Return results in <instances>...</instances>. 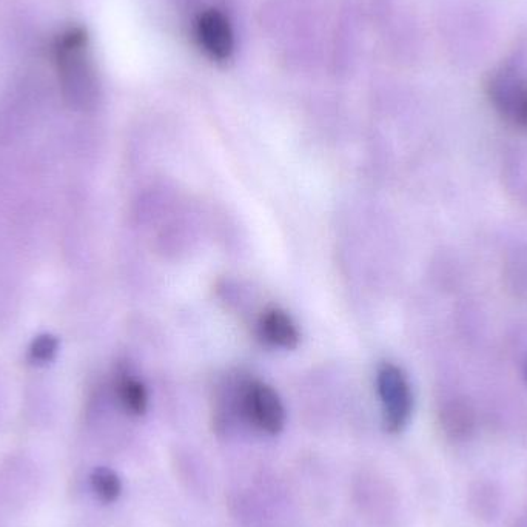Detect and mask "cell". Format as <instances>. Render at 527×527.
<instances>
[{
    "label": "cell",
    "mask_w": 527,
    "mask_h": 527,
    "mask_svg": "<svg viewBox=\"0 0 527 527\" xmlns=\"http://www.w3.org/2000/svg\"><path fill=\"white\" fill-rule=\"evenodd\" d=\"M202 47L215 59H227L233 50V34L229 21L216 10L205 11L198 22Z\"/></svg>",
    "instance_id": "obj_4"
},
{
    "label": "cell",
    "mask_w": 527,
    "mask_h": 527,
    "mask_svg": "<svg viewBox=\"0 0 527 527\" xmlns=\"http://www.w3.org/2000/svg\"><path fill=\"white\" fill-rule=\"evenodd\" d=\"M91 487L104 503L118 500L122 492V483L118 475L107 467H98L91 475Z\"/></svg>",
    "instance_id": "obj_7"
},
{
    "label": "cell",
    "mask_w": 527,
    "mask_h": 527,
    "mask_svg": "<svg viewBox=\"0 0 527 527\" xmlns=\"http://www.w3.org/2000/svg\"><path fill=\"white\" fill-rule=\"evenodd\" d=\"M242 410L250 423L266 434L276 435L286 426V409L278 393L261 383H250L242 395Z\"/></svg>",
    "instance_id": "obj_3"
},
{
    "label": "cell",
    "mask_w": 527,
    "mask_h": 527,
    "mask_svg": "<svg viewBox=\"0 0 527 527\" xmlns=\"http://www.w3.org/2000/svg\"><path fill=\"white\" fill-rule=\"evenodd\" d=\"M62 90L71 105L87 108L98 96V82L88 54L87 33L82 28L65 31L56 44Z\"/></svg>",
    "instance_id": "obj_1"
},
{
    "label": "cell",
    "mask_w": 527,
    "mask_h": 527,
    "mask_svg": "<svg viewBox=\"0 0 527 527\" xmlns=\"http://www.w3.org/2000/svg\"><path fill=\"white\" fill-rule=\"evenodd\" d=\"M58 349V343L51 336H41L39 340L34 341L33 349H31V355H33L34 360L41 361H50L53 358L54 353Z\"/></svg>",
    "instance_id": "obj_8"
},
{
    "label": "cell",
    "mask_w": 527,
    "mask_h": 527,
    "mask_svg": "<svg viewBox=\"0 0 527 527\" xmlns=\"http://www.w3.org/2000/svg\"><path fill=\"white\" fill-rule=\"evenodd\" d=\"M526 376H527V369H526Z\"/></svg>",
    "instance_id": "obj_9"
},
{
    "label": "cell",
    "mask_w": 527,
    "mask_h": 527,
    "mask_svg": "<svg viewBox=\"0 0 527 527\" xmlns=\"http://www.w3.org/2000/svg\"><path fill=\"white\" fill-rule=\"evenodd\" d=\"M376 384L383 403L384 426L397 434L407 426L412 415L413 397L407 376L400 367L386 363L378 370Z\"/></svg>",
    "instance_id": "obj_2"
},
{
    "label": "cell",
    "mask_w": 527,
    "mask_h": 527,
    "mask_svg": "<svg viewBox=\"0 0 527 527\" xmlns=\"http://www.w3.org/2000/svg\"><path fill=\"white\" fill-rule=\"evenodd\" d=\"M259 335L262 340L279 349H295L299 343V330L293 319L279 309L262 313L259 319Z\"/></svg>",
    "instance_id": "obj_5"
},
{
    "label": "cell",
    "mask_w": 527,
    "mask_h": 527,
    "mask_svg": "<svg viewBox=\"0 0 527 527\" xmlns=\"http://www.w3.org/2000/svg\"><path fill=\"white\" fill-rule=\"evenodd\" d=\"M118 395L122 406L133 415H144L148 407V393L144 384L133 376L124 375L118 381Z\"/></svg>",
    "instance_id": "obj_6"
}]
</instances>
